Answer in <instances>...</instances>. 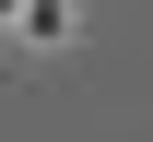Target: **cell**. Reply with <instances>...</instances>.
Segmentation results:
<instances>
[{
  "label": "cell",
  "mask_w": 153,
  "mask_h": 142,
  "mask_svg": "<svg viewBox=\"0 0 153 142\" xmlns=\"http://www.w3.org/2000/svg\"><path fill=\"white\" fill-rule=\"evenodd\" d=\"M0 12H24V0H0Z\"/></svg>",
  "instance_id": "1"
}]
</instances>
